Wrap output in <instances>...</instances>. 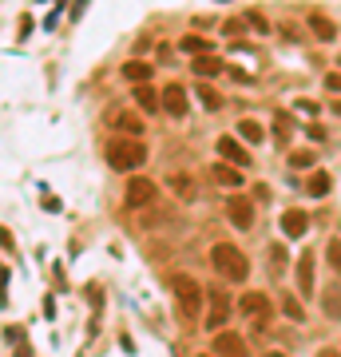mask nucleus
Instances as JSON below:
<instances>
[{"mask_svg":"<svg viewBox=\"0 0 341 357\" xmlns=\"http://www.w3.org/2000/svg\"><path fill=\"white\" fill-rule=\"evenodd\" d=\"M211 266L227 282H246L250 278V258L242 255L234 243H215L211 246Z\"/></svg>","mask_w":341,"mask_h":357,"instance_id":"nucleus-1","label":"nucleus"},{"mask_svg":"<svg viewBox=\"0 0 341 357\" xmlns=\"http://www.w3.org/2000/svg\"><path fill=\"white\" fill-rule=\"evenodd\" d=\"M107 163H112L115 171H135V167L147 163V147H143V139H135V135H115V139L107 143Z\"/></svg>","mask_w":341,"mask_h":357,"instance_id":"nucleus-2","label":"nucleus"},{"mask_svg":"<svg viewBox=\"0 0 341 357\" xmlns=\"http://www.w3.org/2000/svg\"><path fill=\"white\" fill-rule=\"evenodd\" d=\"M171 290H175V306L179 314L187 321H195L202 314V302H206V294H202V286L190 274H171Z\"/></svg>","mask_w":341,"mask_h":357,"instance_id":"nucleus-3","label":"nucleus"},{"mask_svg":"<svg viewBox=\"0 0 341 357\" xmlns=\"http://www.w3.org/2000/svg\"><path fill=\"white\" fill-rule=\"evenodd\" d=\"M238 314L250 321V330L262 333L266 326H270V318H274V306H270V298H266V294L250 290V294H242V298H238Z\"/></svg>","mask_w":341,"mask_h":357,"instance_id":"nucleus-4","label":"nucleus"},{"mask_svg":"<svg viewBox=\"0 0 341 357\" xmlns=\"http://www.w3.org/2000/svg\"><path fill=\"white\" fill-rule=\"evenodd\" d=\"M227 218H230V227L250 230L254 227V203H250V199H242V195L227 199Z\"/></svg>","mask_w":341,"mask_h":357,"instance_id":"nucleus-5","label":"nucleus"},{"mask_svg":"<svg viewBox=\"0 0 341 357\" xmlns=\"http://www.w3.org/2000/svg\"><path fill=\"white\" fill-rule=\"evenodd\" d=\"M155 183L151 178H131L127 183V206H147V203H155Z\"/></svg>","mask_w":341,"mask_h":357,"instance_id":"nucleus-6","label":"nucleus"},{"mask_svg":"<svg viewBox=\"0 0 341 357\" xmlns=\"http://www.w3.org/2000/svg\"><path fill=\"white\" fill-rule=\"evenodd\" d=\"M294 278H298V290H302V298H314V255H310V250H302L298 266H294Z\"/></svg>","mask_w":341,"mask_h":357,"instance_id":"nucleus-7","label":"nucleus"},{"mask_svg":"<svg viewBox=\"0 0 341 357\" xmlns=\"http://www.w3.org/2000/svg\"><path fill=\"white\" fill-rule=\"evenodd\" d=\"M227 318H230L227 290H211V314H206V326H211V330H222V321Z\"/></svg>","mask_w":341,"mask_h":357,"instance_id":"nucleus-8","label":"nucleus"},{"mask_svg":"<svg viewBox=\"0 0 341 357\" xmlns=\"http://www.w3.org/2000/svg\"><path fill=\"white\" fill-rule=\"evenodd\" d=\"M215 354L218 357H250V349H246V342H242L238 333H218L215 337Z\"/></svg>","mask_w":341,"mask_h":357,"instance_id":"nucleus-9","label":"nucleus"},{"mask_svg":"<svg viewBox=\"0 0 341 357\" xmlns=\"http://www.w3.org/2000/svg\"><path fill=\"white\" fill-rule=\"evenodd\" d=\"M218 155H222V159H230L234 167H250V151H246V147H238V139H234V135H222V139H218Z\"/></svg>","mask_w":341,"mask_h":357,"instance_id":"nucleus-10","label":"nucleus"},{"mask_svg":"<svg viewBox=\"0 0 341 357\" xmlns=\"http://www.w3.org/2000/svg\"><path fill=\"white\" fill-rule=\"evenodd\" d=\"M305 230H310V215L305 211H286L282 215V234L286 238H302Z\"/></svg>","mask_w":341,"mask_h":357,"instance_id":"nucleus-11","label":"nucleus"},{"mask_svg":"<svg viewBox=\"0 0 341 357\" xmlns=\"http://www.w3.org/2000/svg\"><path fill=\"white\" fill-rule=\"evenodd\" d=\"M163 112L175 115V119H183V115H187V91L179 88V84H171V88L163 91Z\"/></svg>","mask_w":341,"mask_h":357,"instance_id":"nucleus-12","label":"nucleus"},{"mask_svg":"<svg viewBox=\"0 0 341 357\" xmlns=\"http://www.w3.org/2000/svg\"><path fill=\"white\" fill-rule=\"evenodd\" d=\"M242 167H230V163H215L211 167V178H215L218 187H242Z\"/></svg>","mask_w":341,"mask_h":357,"instance_id":"nucleus-13","label":"nucleus"},{"mask_svg":"<svg viewBox=\"0 0 341 357\" xmlns=\"http://www.w3.org/2000/svg\"><path fill=\"white\" fill-rule=\"evenodd\" d=\"M310 32H314L317 40H338V24H333V20H329V16H321V13H314L310 16Z\"/></svg>","mask_w":341,"mask_h":357,"instance_id":"nucleus-14","label":"nucleus"},{"mask_svg":"<svg viewBox=\"0 0 341 357\" xmlns=\"http://www.w3.org/2000/svg\"><path fill=\"white\" fill-rule=\"evenodd\" d=\"M135 103H139L143 112H159L163 107V96H155L151 84H135Z\"/></svg>","mask_w":341,"mask_h":357,"instance_id":"nucleus-15","label":"nucleus"},{"mask_svg":"<svg viewBox=\"0 0 341 357\" xmlns=\"http://www.w3.org/2000/svg\"><path fill=\"white\" fill-rule=\"evenodd\" d=\"M218 72H222V60H218L215 52H206V56H195V76L211 79V76H218Z\"/></svg>","mask_w":341,"mask_h":357,"instance_id":"nucleus-16","label":"nucleus"},{"mask_svg":"<svg viewBox=\"0 0 341 357\" xmlns=\"http://www.w3.org/2000/svg\"><path fill=\"white\" fill-rule=\"evenodd\" d=\"M115 128L123 131V135H135V139H139V135H143V119L135 112H119V115H115Z\"/></svg>","mask_w":341,"mask_h":357,"instance_id":"nucleus-17","label":"nucleus"},{"mask_svg":"<svg viewBox=\"0 0 341 357\" xmlns=\"http://www.w3.org/2000/svg\"><path fill=\"white\" fill-rule=\"evenodd\" d=\"M123 79H131V84H147V79H151V64H143V60H127Z\"/></svg>","mask_w":341,"mask_h":357,"instance_id":"nucleus-18","label":"nucleus"},{"mask_svg":"<svg viewBox=\"0 0 341 357\" xmlns=\"http://www.w3.org/2000/svg\"><path fill=\"white\" fill-rule=\"evenodd\" d=\"M305 195H310V199H321V195H329V175H326V171H314V175L305 178Z\"/></svg>","mask_w":341,"mask_h":357,"instance_id":"nucleus-19","label":"nucleus"},{"mask_svg":"<svg viewBox=\"0 0 341 357\" xmlns=\"http://www.w3.org/2000/svg\"><path fill=\"white\" fill-rule=\"evenodd\" d=\"M238 135L246 143H262L266 139V131H262V123H258V119H242L238 123Z\"/></svg>","mask_w":341,"mask_h":357,"instance_id":"nucleus-20","label":"nucleus"},{"mask_svg":"<svg viewBox=\"0 0 341 357\" xmlns=\"http://www.w3.org/2000/svg\"><path fill=\"white\" fill-rule=\"evenodd\" d=\"M179 48L190 52V56H206V52H215L211 48V40H202V36H183L179 40Z\"/></svg>","mask_w":341,"mask_h":357,"instance_id":"nucleus-21","label":"nucleus"},{"mask_svg":"<svg viewBox=\"0 0 341 357\" xmlns=\"http://www.w3.org/2000/svg\"><path fill=\"white\" fill-rule=\"evenodd\" d=\"M321 306H326V318L341 321V290H326L321 294Z\"/></svg>","mask_w":341,"mask_h":357,"instance_id":"nucleus-22","label":"nucleus"},{"mask_svg":"<svg viewBox=\"0 0 341 357\" xmlns=\"http://www.w3.org/2000/svg\"><path fill=\"white\" fill-rule=\"evenodd\" d=\"M266 262H270V270H274V274H286V246L274 243L270 250H266Z\"/></svg>","mask_w":341,"mask_h":357,"instance_id":"nucleus-23","label":"nucleus"},{"mask_svg":"<svg viewBox=\"0 0 341 357\" xmlns=\"http://www.w3.org/2000/svg\"><path fill=\"white\" fill-rule=\"evenodd\" d=\"M290 131H294V119L286 112L274 115V135H278V143H290Z\"/></svg>","mask_w":341,"mask_h":357,"instance_id":"nucleus-24","label":"nucleus"},{"mask_svg":"<svg viewBox=\"0 0 341 357\" xmlns=\"http://www.w3.org/2000/svg\"><path fill=\"white\" fill-rule=\"evenodd\" d=\"M199 100H202V107H211V112H218V107H222V96H218L211 84H199Z\"/></svg>","mask_w":341,"mask_h":357,"instance_id":"nucleus-25","label":"nucleus"},{"mask_svg":"<svg viewBox=\"0 0 341 357\" xmlns=\"http://www.w3.org/2000/svg\"><path fill=\"white\" fill-rule=\"evenodd\" d=\"M171 191H179V199H195V183H190V175H171Z\"/></svg>","mask_w":341,"mask_h":357,"instance_id":"nucleus-26","label":"nucleus"},{"mask_svg":"<svg viewBox=\"0 0 341 357\" xmlns=\"http://www.w3.org/2000/svg\"><path fill=\"white\" fill-rule=\"evenodd\" d=\"M326 258H329V266H333V274L341 278V238H329V246H326Z\"/></svg>","mask_w":341,"mask_h":357,"instance_id":"nucleus-27","label":"nucleus"},{"mask_svg":"<svg viewBox=\"0 0 341 357\" xmlns=\"http://www.w3.org/2000/svg\"><path fill=\"white\" fill-rule=\"evenodd\" d=\"M282 314H286V318H294V321L305 318V310H302V302H298V298H282Z\"/></svg>","mask_w":341,"mask_h":357,"instance_id":"nucleus-28","label":"nucleus"},{"mask_svg":"<svg viewBox=\"0 0 341 357\" xmlns=\"http://www.w3.org/2000/svg\"><path fill=\"white\" fill-rule=\"evenodd\" d=\"M290 167H314V151H294Z\"/></svg>","mask_w":341,"mask_h":357,"instance_id":"nucleus-29","label":"nucleus"},{"mask_svg":"<svg viewBox=\"0 0 341 357\" xmlns=\"http://www.w3.org/2000/svg\"><path fill=\"white\" fill-rule=\"evenodd\" d=\"M326 91L329 96H341V72H329L326 76Z\"/></svg>","mask_w":341,"mask_h":357,"instance_id":"nucleus-30","label":"nucleus"},{"mask_svg":"<svg viewBox=\"0 0 341 357\" xmlns=\"http://www.w3.org/2000/svg\"><path fill=\"white\" fill-rule=\"evenodd\" d=\"M227 36H242V32H246V20H227Z\"/></svg>","mask_w":341,"mask_h":357,"instance_id":"nucleus-31","label":"nucleus"},{"mask_svg":"<svg viewBox=\"0 0 341 357\" xmlns=\"http://www.w3.org/2000/svg\"><path fill=\"white\" fill-rule=\"evenodd\" d=\"M298 112H305V115H314V112H317V103H314V100H302V103H298Z\"/></svg>","mask_w":341,"mask_h":357,"instance_id":"nucleus-32","label":"nucleus"},{"mask_svg":"<svg viewBox=\"0 0 341 357\" xmlns=\"http://www.w3.org/2000/svg\"><path fill=\"white\" fill-rule=\"evenodd\" d=\"M321 357H338V354H333V349H321Z\"/></svg>","mask_w":341,"mask_h":357,"instance_id":"nucleus-33","label":"nucleus"},{"mask_svg":"<svg viewBox=\"0 0 341 357\" xmlns=\"http://www.w3.org/2000/svg\"><path fill=\"white\" fill-rule=\"evenodd\" d=\"M333 115H341V100H338V103H333Z\"/></svg>","mask_w":341,"mask_h":357,"instance_id":"nucleus-34","label":"nucleus"},{"mask_svg":"<svg viewBox=\"0 0 341 357\" xmlns=\"http://www.w3.org/2000/svg\"><path fill=\"white\" fill-rule=\"evenodd\" d=\"M266 357H286V354H266Z\"/></svg>","mask_w":341,"mask_h":357,"instance_id":"nucleus-35","label":"nucleus"},{"mask_svg":"<svg viewBox=\"0 0 341 357\" xmlns=\"http://www.w3.org/2000/svg\"><path fill=\"white\" fill-rule=\"evenodd\" d=\"M202 357H206V354H202Z\"/></svg>","mask_w":341,"mask_h":357,"instance_id":"nucleus-36","label":"nucleus"}]
</instances>
